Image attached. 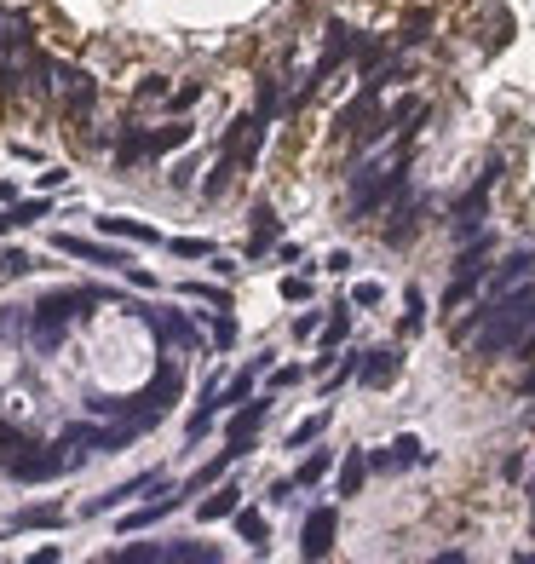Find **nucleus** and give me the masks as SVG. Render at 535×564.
<instances>
[{"mask_svg":"<svg viewBox=\"0 0 535 564\" xmlns=\"http://www.w3.org/2000/svg\"><path fill=\"white\" fill-rule=\"evenodd\" d=\"M179 398H185V369H179V363H162V369H156V375L133 392V398H87V415H98V421H127L144 438V432H156V426H162V415Z\"/></svg>","mask_w":535,"mask_h":564,"instance_id":"obj_1","label":"nucleus"},{"mask_svg":"<svg viewBox=\"0 0 535 564\" xmlns=\"http://www.w3.org/2000/svg\"><path fill=\"white\" fill-rule=\"evenodd\" d=\"M104 300H110L104 288H52V294H41L29 306V340L41 352H58L75 317H93V306H104Z\"/></svg>","mask_w":535,"mask_h":564,"instance_id":"obj_2","label":"nucleus"},{"mask_svg":"<svg viewBox=\"0 0 535 564\" xmlns=\"http://www.w3.org/2000/svg\"><path fill=\"white\" fill-rule=\"evenodd\" d=\"M472 323H484V334H478V357H495V352H507V346H518L524 329L535 323V288H518V294H501V300H484L461 329H472Z\"/></svg>","mask_w":535,"mask_h":564,"instance_id":"obj_3","label":"nucleus"},{"mask_svg":"<svg viewBox=\"0 0 535 564\" xmlns=\"http://www.w3.org/2000/svg\"><path fill=\"white\" fill-rule=\"evenodd\" d=\"M190 139H196V127H190V121H167V127H121L110 162L127 173V167H139V162H162L167 150H185Z\"/></svg>","mask_w":535,"mask_h":564,"instance_id":"obj_4","label":"nucleus"},{"mask_svg":"<svg viewBox=\"0 0 535 564\" xmlns=\"http://www.w3.org/2000/svg\"><path fill=\"white\" fill-rule=\"evenodd\" d=\"M64 467H70L64 444H18V455L6 461V472H12L18 484H52Z\"/></svg>","mask_w":535,"mask_h":564,"instance_id":"obj_5","label":"nucleus"},{"mask_svg":"<svg viewBox=\"0 0 535 564\" xmlns=\"http://www.w3.org/2000/svg\"><path fill=\"white\" fill-rule=\"evenodd\" d=\"M144 317V329L156 334V346H173V352H202V329L190 323L185 311H156V306H133Z\"/></svg>","mask_w":535,"mask_h":564,"instance_id":"obj_6","label":"nucleus"},{"mask_svg":"<svg viewBox=\"0 0 535 564\" xmlns=\"http://www.w3.org/2000/svg\"><path fill=\"white\" fill-rule=\"evenodd\" d=\"M495 179H501V162H489L484 173L472 179V190H466V196H455V208H449V231H455V236H472V231H478V213H484Z\"/></svg>","mask_w":535,"mask_h":564,"instance_id":"obj_7","label":"nucleus"},{"mask_svg":"<svg viewBox=\"0 0 535 564\" xmlns=\"http://www.w3.org/2000/svg\"><path fill=\"white\" fill-rule=\"evenodd\" d=\"M58 81H64V121L70 127H87L93 121V104H98V81L87 70H58Z\"/></svg>","mask_w":535,"mask_h":564,"instance_id":"obj_8","label":"nucleus"},{"mask_svg":"<svg viewBox=\"0 0 535 564\" xmlns=\"http://www.w3.org/2000/svg\"><path fill=\"white\" fill-rule=\"evenodd\" d=\"M334 530H340V513H334V507H311L305 524H300V553H305V559H328Z\"/></svg>","mask_w":535,"mask_h":564,"instance_id":"obj_9","label":"nucleus"},{"mask_svg":"<svg viewBox=\"0 0 535 564\" xmlns=\"http://www.w3.org/2000/svg\"><path fill=\"white\" fill-rule=\"evenodd\" d=\"M420 461H426V449H420V438H409V432L392 438L386 449H369V467L374 472H409V467H420Z\"/></svg>","mask_w":535,"mask_h":564,"instance_id":"obj_10","label":"nucleus"},{"mask_svg":"<svg viewBox=\"0 0 535 564\" xmlns=\"http://www.w3.org/2000/svg\"><path fill=\"white\" fill-rule=\"evenodd\" d=\"M58 254L87 259V265H110V271H127V265H133L121 248H104V242H87V236H58Z\"/></svg>","mask_w":535,"mask_h":564,"instance_id":"obj_11","label":"nucleus"},{"mask_svg":"<svg viewBox=\"0 0 535 564\" xmlns=\"http://www.w3.org/2000/svg\"><path fill=\"white\" fill-rule=\"evenodd\" d=\"M265 415H271V398H259V403H236V415H231V426H225V444L242 455L248 449V438H254L259 426H265Z\"/></svg>","mask_w":535,"mask_h":564,"instance_id":"obj_12","label":"nucleus"},{"mask_svg":"<svg viewBox=\"0 0 535 564\" xmlns=\"http://www.w3.org/2000/svg\"><path fill=\"white\" fill-rule=\"evenodd\" d=\"M179 507H185V490H167L162 501H150V507H139V513L121 518V530H127V536H133V530H150V524H162L167 513H179Z\"/></svg>","mask_w":535,"mask_h":564,"instance_id":"obj_13","label":"nucleus"},{"mask_svg":"<svg viewBox=\"0 0 535 564\" xmlns=\"http://www.w3.org/2000/svg\"><path fill=\"white\" fill-rule=\"evenodd\" d=\"M397 346H380V352H369L363 363H357V386H386V380L397 375Z\"/></svg>","mask_w":535,"mask_h":564,"instance_id":"obj_14","label":"nucleus"},{"mask_svg":"<svg viewBox=\"0 0 535 564\" xmlns=\"http://www.w3.org/2000/svg\"><path fill=\"white\" fill-rule=\"evenodd\" d=\"M162 484V472H139V478H127V484H116V490H104L98 501H87V513H110V507H121L127 495H139V490H156Z\"/></svg>","mask_w":535,"mask_h":564,"instance_id":"obj_15","label":"nucleus"},{"mask_svg":"<svg viewBox=\"0 0 535 564\" xmlns=\"http://www.w3.org/2000/svg\"><path fill=\"white\" fill-rule=\"evenodd\" d=\"M277 213L271 208H254V236H248V259H265L271 248H277Z\"/></svg>","mask_w":535,"mask_h":564,"instance_id":"obj_16","label":"nucleus"},{"mask_svg":"<svg viewBox=\"0 0 535 564\" xmlns=\"http://www.w3.org/2000/svg\"><path fill=\"white\" fill-rule=\"evenodd\" d=\"M242 507V484H219V490L202 501V524H219V518H236Z\"/></svg>","mask_w":535,"mask_h":564,"instance_id":"obj_17","label":"nucleus"},{"mask_svg":"<svg viewBox=\"0 0 535 564\" xmlns=\"http://www.w3.org/2000/svg\"><path fill=\"white\" fill-rule=\"evenodd\" d=\"M225 553L213 541H167V564H219Z\"/></svg>","mask_w":535,"mask_h":564,"instance_id":"obj_18","label":"nucleus"},{"mask_svg":"<svg viewBox=\"0 0 535 564\" xmlns=\"http://www.w3.org/2000/svg\"><path fill=\"white\" fill-rule=\"evenodd\" d=\"M386 219H392V225H386V242L397 248V242H409V236L420 231V219H426V208H420V202H409V208H397V202H392V213H386Z\"/></svg>","mask_w":535,"mask_h":564,"instance_id":"obj_19","label":"nucleus"},{"mask_svg":"<svg viewBox=\"0 0 535 564\" xmlns=\"http://www.w3.org/2000/svg\"><path fill=\"white\" fill-rule=\"evenodd\" d=\"M535 265V254H512L507 265H501V271H495V277H489V288H484V300H501V294H507L512 282L524 277V271H530Z\"/></svg>","mask_w":535,"mask_h":564,"instance_id":"obj_20","label":"nucleus"},{"mask_svg":"<svg viewBox=\"0 0 535 564\" xmlns=\"http://www.w3.org/2000/svg\"><path fill=\"white\" fill-rule=\"evenodd\" d=\"M110 564H167V541H133V547H116Z\"/></svg>","mask_w":535,"mask_h":564,"instance_id":"obj_21","label":"nucleus"},{"mask_svg":"<svg viewBox=\"0 0 535 564\" xmlns=\"http://www.w3.org/2000/svg\"><path fill=\"white\" fill-rule=\"evenodd\" d=\"M58 524H64V507H24V513L12 518L6 530L18 536V530H58Z\"/></svg>","mask_w":535,"mask_h":564,"instance_id":"obj_22","label":"nucleus"},{"mask_svg":"<svg viewBox=\"0 0 535 564\" xmlns=\"http://www.w3.org/2000/svg\"><path fill=\"white\" fill-rule=\"evenodd\" d=\"M489 248H495L489 236H472L461 254H455V277H478V271H484V259H489Z\"/></svg>","mask_w":535,"mask_h":564,"instance_id":"obj_23","label":"nucleus"},{"mask_svg":"<svg viewBox=\"0 0 535 564\" xmlns=\"http://www.w3.org/2000/svg\"><path fill=\"white\" fill-rule=\"evenodd\" d=\"M98 231L127 236V242H162V231H156V225H139V219H98Z\"/></svg>","mask_w":535,"mask_h":564,"instance_id":"obj_24","label":"nucleus"},{"mask_svg":"<svg viewBox=\"0 0 535 564\" xmlns=\"http://www.w3.org/2000/svg\"><path fill=\"white\" fill-rule=\"evenodd\" d=\"M236 536L248 541L254 553H265V541H271V524H265L259 513H248V507H236Z\"/></svg>","mask_w":535,"mask_h":564,"instance_id":"obj_25","label":"nucleus"},{"mask_svg":"<svg viewBox=\"0 0 535 564\" xmlns=\"http://www.w3.org/2000/svg\"><path fill=\"white\" fill-rule=\"evenodd\" d=\"M363 478H369V455H363V449H351L346 461H340V495H357V490H363Z\"/></svg>","mask_w":535,"mask_h":564,"instance_id":"obj_26","label":"nucleus"},{"mask_svg":"<svg viewBox=\"0 0 535 564\" xmlns=\"http://www.w3.org/2000/svg\"><path fill=\"white\" fill-rule=\"evenodd\" d=\"M231 461H236V449H231V444H225V449H219V455H213V461H208V467H202V472H196V478H190V484H185V495H196V490H208L213 478H225V467H231Z\"/></svg>","mask_w":535,"mask_h":564,"instance_id":"obj_27","label":"nucleus"},{"mask_svg":"<svg viewBox=\"0 0 535 564\" xmlns=\"http://www.w3.org/2000/svg\"><path fill=\"white\" fill-rule=\"evenodd\" d=\"M259 369H265V363H259ZM259 369H248V375H236L231 386L219 392V409H236V403H248V398H254V380H259Z\"/></svg>","mask_w":535,"mask_h":564,"instance_id":"obj_28","label":"nucleus"},{"mask_svg":"<svg viewBox=\"0 0 535 564\" xmlns=\"http://www.w3.org/2000/svg\"><path fill=\"white\" fill-rule=\"evenodd\" d=\"M185 300H202L213 311H231V288H213V282H185Z\"/></svg>","mask_w":535,"mask_h":564,"instance_id":"obj_29","label":"nucleus"},{"mask_svg":"<svg viewBox=\"0 0 535 564\" xmlns=\"http://www.w3.org/2000/svg\"><path fill=\"white\" fill-rule=\"evenodd\" d=\"M432 24H438V18H432V6H415V12H409V24H403V35H397V41H409V47H415V41H426V35H432Z\"/></svg>","mask_w":535,"mask_h":564,"instance_id":"obj_30","label":"nucleus"},{"mask_svg":"<svg viewBox=\"0 0 535 564\" xmlns=\"http://www.w3.org/2000/svg\"><path fill=\"white\" fill-rule=\"evenodd\" d=\"M167 254H179V259H213V242H202V236H173V242H167Z\"/></svg>","mask_w":535,"mask_h":564,"instance_id":"obj_31","label":"nucleus"},{"mask_svg":"<svg viewBox=\"0 0 535 564\" xmlns=\"http://www.w3.org/2000/svg\"><path fill=\"white\" fill-rule=\"evenodd\" d=\"M208 93V87H202V81H185V87H179V93H167V110H173V116H185L190 104H196V98Z\"/></svg>","mask_w":535,"mask_h":564,"instance_id":"obj_32","label":"nucleus"},{"mask_svg":"<svg viewBox=\"0 0 535 564\" xmlns=\"http://www.w3.org/2000/svg\"><path fill=\"white\" fill-rule=\"evenodd\" d=\"M47 213H52V202L35 196V202H18V208H12V225H35V219H47Z\"/></svg>","mask_w":535,"mask_h":564,"instance_id":"obj_33","label":"nucleus"},{"mask_svg":"<svg viewBox=\"0 0 535 564\" xmlns=\"http://www.w3.org/2000/svg\"><path fill=\"white\" fill-rule=\"evenodd\" d=\"M323 472H328V449H317V455H305V467L294 472V484H300V490H305V484H317Z\"/></svg>","mask_w":535,"mask_h":564,"instance_id":"obj_34","label":"nucleus"},{"mask_svg":"<svg viewBox=\"0 0 535 564\" xmlns=\"http://www.w3.org/2000/svg\"><path fill=\"white\" fill-rule=\"evenodd\" d=\"M323 426H328V415H311V421H300L294 432H288V449H305L311 438H317V432H323Z\"/></svg>","mask_w":535,"mask_h":564,"instance_id":"obj_35","label":"nucleus"},{"mask_svg":"<svg viewBox=\"0 0 535 564\" xmlns=\"http://www.w3.org/2000/svg\"><path fill=\"white\" fill-rule=\"evenodd\" d=\"M0 271H6V277H24V271H35V259H29L24 248H6V254H0Z\"/></svg>","mask_w":535,"mask_h":564,"instance_id":"obj_36","label":"nucleus"},{"mask_svg":"<svg viewBox=\"0 0 535 564\" xmlns=\"http://www.w3.org/2000/svg\"><path fill=\"white\" fill-rule=\"evenodd\" d=\"M380 300H386V288H380V282H357V288H351V306H380Z\"/></svg>","mask_w":535,"mask_h":564,"instance_id":"obj_37","label":"nucleus"},{"mask_svg":"<svg viewBox=\"0 0 535 564\" xmlns=\"http://www.w3.org/2000/svg\"><path fill=\"white\" fill-rule=\"evenodd\" d=\"M213 346H219V352H231V346H236V323H231V311H219V323H213Z\"/></svg>","mask_w":535,"mask_h":564,"instance_id":"obj_38","label":"nucleus"},{"mask_svg":"<svg viewBox=\"0 0 535 564\" xmlns=\"http://www.w3.org/2000/svg\"><path fill=\"white\" fill-rule=\"evenodd\" d=\"M340 340H346V311H334V317L323 323V352H334Z\"/></svg>","mask_w":535,"mask_h":564,"instance_id":"obj_39","label":"nucleus"},{"mask_svg":"<svg viewBox=\"0 0 535 564\" xmlns=\"http://www.w3.org/2000/svg\"><path fill=\"white\" fill-rule=\"evenodd\" d=\"M156 98H167V81H162V75L139 81V104H156Z\"/></svg>","mask_w":535,"mask_h":564,"instance_id":"obj_40","label":"nucleus"},{"mask_svg":"<svg viewBox=\"0 0 535 564\" xmlns=\"http://www.w3.org/2000/svg\"><path fill=\"white\" fill-rule=\"evenodd\" d=\"M305 380V369H277V375H271V392H288V386H300Z\"/></svg>","mask_w":535,"mask_h":564,"instance_id":"obj_41","label":"nucleus"},{"mask_svg":"<svg viewBox=\"0 0 535 564\" xmlns=\"http://www.w3.org/2000/svg\"><path fill=\"white\" fill-rule=\"evenodd\" d=\"M18 323H29V317H12V306H0V340H12Z\"/></svg>","mask_w":535,"mask_h":564,"instance_id":"obj_42","label":"nucleus"},{"mask_svg":"<svg viewBox=\"0 0 535 564\" xmlns=\"http://www.w3.org/2000/svg\"><path fill=\"white\" fill-rule=\"evenodd\" d=\"M305 294H311V282H305V277H288V282H282V300H305Z\"/></svg>","mask_w":535,"mask_h":564,"instance_id":"obj_43","label":"nucleus"},{"mask_svg":"<svg viewBox=\"0 0 535 564\" xmlns=\"http://www.w3.org/2000/svg\"><path fill=\"white\" fill-rule=\"evenodd\" d=\"M121 277L133 282V288H156V277H150V271H144V265H127V271H121Z\"/></svg>","mask_w":535,"mask_h":564,"instance_id":"obj_44","label":"nucleus"},{"mask_svg":"<svg viewBox=\"0 0 535 564\" xmlns=\"http://www.w3.org/2000/svg\"><path fill=\"white\" fill-rule=\"evenodd\" d=\"M311 334H323V317H300L294 323V340H311Z\"/></svg>","mask_w":535,"mask_h":564,"instance_id":"obj_45","label":"nucleus"},{"mask_svg":"<svg viewBox=\"0 0 535 564\" xmlns=\"http://www.w3.org/2000/svg\"><path fill=\"white\" fill-rule=\"evenodd\" d=\"M0 444L12 449V444H29V438H24V432H18V426H12V421H0Z\"/></svg>","mask_w":535,"mask_h":564,"instance_id":"obj_46","label":"nucleus"},{"mask_svg":"<svg viewBox=\"0 0 535 564\" xmlns=\"http://www.w3.org/2000/svg\"><path fill=\"white\" fill-rule=\"evenodd\" d=\"M530 392H535V375H530Z\"/></svg>","mask_w":535,"mask_h":564,"instance_id":"obj_47","label":"nucleus"}]
</instances>
